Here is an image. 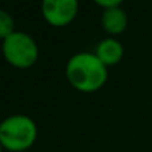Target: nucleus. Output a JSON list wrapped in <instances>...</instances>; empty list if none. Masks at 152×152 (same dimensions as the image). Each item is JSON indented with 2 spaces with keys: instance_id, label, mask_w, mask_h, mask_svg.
<instances>
[{
  "instance_id": "obj_1",
  "label": "nucleus",
  "mask_w": 152,
  "mask_h": 152,
  "mask_svg": "<svg viewBox=\"0 0 152 152\" xmlns=\"http://www.w3.org/2000/svg\"><path fill=\"white\" fill-rule=\"evenodd\" d=\"M69 84L82 93H94L107 82V67L96 52H78L66 64Z\"/></svg>"
},
{
  "instance_id": "obj_2",
  "label": "nucleus",
  "mask_w": 152,
  "mask_h": 152,
  "mask_svg": "<svg viewBox=\"0 0 152 152\" xmlns=\"http://www.w3.org/2000/svg\"><path fill=\"white\" fill-rule=\"evenodd\" d=\"M37 139V125L27 115H12L0 125V143L9 152H27Z\"/></svg>"
},
{
  "instance_id": "obj_3",
  "label": "nucleus",
  "mask_w": 152,
  "mask_h": 152,
  "mask_svg": "<svg viewBox=\"0 0 152 152\" xmlns=\"http://www.w3.org/2000/svg\"><path fill=\"white\" fill-rule=\"evenodd\" d=\"M3 55L9 64L18 69H28L36 64L39 58V48L36 40L24 31H14L3 39Z\"/></svg>"
},
{
  "instance_id": "obj_4",
  "label": "nucleus",
  "mask_w": 152,
  "mask_h": 152,
  "mask_svg": "<svg viewBox=\"0 0 152 152\" xmlns=\"http://www.w3.org/2000/svg\"><path fill=\"white\" fill-rule=\"evenodd\" d=\"M79 3L76 0H45L42 15L52 27H66L78 15Z\"/></svg>"
},
{
  "instance_id": "obj_5",
  "label": "nucleus",
  "mask_w": 152,
  "mask_h": 152,
  "mask_svg": "<svg viewBox=\"0 0 152 152\" xmlns=\"http://www.w3.org/2000/svg\"><path fill=\"white\" fill-rule=\"evenodd\" d=\"M96 55L100 58V61L109 67V66H115L122 60L124 55V48L122 43L113 37H107L104 40H102L97 48H96Z\"/></svg>"
},
{
  "instance_id": "obj_6",
  "label": "nucleus",
  "mask_w": 152,
  "mask_h": 152,
  "mask_svg": "<svg viewBox=\"0 0 152 152\" xmlns=\"http://www.w3.org/2000/svg\"><path fill=\"white\" fill-rule=\"evenodd\" d=\"M127 24H128V17H127V12L121 6L103 11L102 26H103L106 33L113 34V36L115 34H121L127 28Z\"/></svg>"
},
{
  "instance_id": "obj_7",
  "label": "nucleus",
  "mask_w": 152,
  "mask_h": 152,
  "mask_svg": "<svg viewBox=\"0 0 152 152\" xmlns=\"http://www.w3.org/2000/svg\"><path fill=\"white\" fill-rule=\"evenodd\" d=\"M15 23L14 18L9 15L8 11H0V37L6 39L8 36H11L15 30Z\"/></svg>"
},
{
  "instance_id": "obj_8",
  "label": "nucleus",
  "mask_w": 152,
  "mask_h": 152,
  "mask_svg": "<svg viewBox=\"0 0 152 152\" xmlns=\"http://www.w3.org/2000/svg\"><path fill=\"white\" fill-rule=\"evenodd\" d=\"M96 5L103 8L104 11H107V9H113V8H119L121 0H96Z\"/></svg>"
},
{
  "instance_id": "obj_9",
  "label": "nucleus",
  "mask_w": 152,
  "mask_h": 152,
  "mask_svg": "<svg viewBox=\"0 0 152 152\" xmlns=\"http://www.w3.org/2000/svg\"><path fill=\"white\" fill-rule=\"evenodd\" d=\"M27 152H28V151H27Z\"/></svg>"
}]
</instances>
